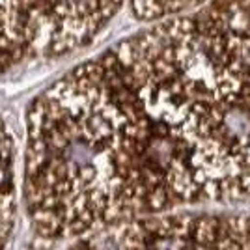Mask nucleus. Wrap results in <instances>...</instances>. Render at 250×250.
<instances>
[{
	"mask_svg": "<svg viewBox=\"0 0 250 250\" xmlns=\"http://www.w3.org/2000/svg\"><path fill=\"white\" fill-rule=\"evenodd\" d=\"M104 58L146 118L172 211L250 202V0H209Z\"/></svg>",
	"mask_w": 250,
	"mask_h": 250,
	"instance_id": "nucleus-1",
	"label": "nucleus"
},
{
	"mask_svg": "<svg viewBox=\"0 0 250 250\" xmlns=\"http://www.w3.org/2000/svg\"><path fill=\"white\" fill-rule=\"evenodd\" d=\"M22 198L34 233L47 243L170 211L146 118L104 54L28 106Z\"/></svg>",
	"mask_w": 250,
	"mask_h": 250,
	"instance_id": "nucleus-2",
	"label": "nucleus"
},
{
	"mask_svg": "<svg viewBox=\"0 0 250 250\" xmlns=\"http://www.w3.org/2000/svg\"><path fill=\"white\" fill-rule=\"evenodd\" d=\"M65 250H250V213H161L86 233Z\"/></svg>",
	"mask_w": 250,
	"mask_h": 250,
	"instance_id": "nucleus-3",
	"label": "nucleus"
},
{
	"mask_svg": "<svg viewBox=\"0 0 250 250\" xmlns=\"http://www.w3.org/2000/svg\"><path fill=\"white\" fill-rule=\"evenodd\" d=\"M17 146L8 122L0 116V250L6 249L17 213Z\"/></svg>",
	"mask_w": 250,
	"mask_h": 250,
	"instance_id": "nucleus-4",
	"label": "nucleus"
},
{
	"mask_svg": "<svg viewBox=\"0 0 250 250\" xmlns=\"http://www.w3.org/2000/svg\"><path fill=\"white\" fill-rule=\"evenodd\" d=\"M208 2L209 0H129L135 17L144 22L174 19L198 10Z\"/></svg>",
	"mask_w": 250,
	"mask_h": 250,
	"instance_id": "nucleus-5",
	"label": "nucleus"
}]
</instances>
